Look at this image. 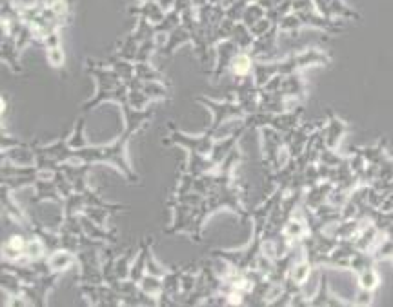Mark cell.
I'll return each instance as SVG.
<instances>
[{
	"label": "cell",
	"instance_id": "1",
	"mask_svg": "<svg viewBox=\"0 0 393 307\" xmlns=\"http://www.w3.org/2000/svg\"><path fill=\"white\" fill-rule=\"evenodd\" d=\"M360 282H363L364 289H372L377 286V275L372 271V269H366L363 275H360Z\"/></svg>",
	"mask_w": 393,
	"mask_h": 307
},
{
	"label": "cell",
	"instance_id": "2",
	"mask_svg": "<svg viewBox=\"0 0 393 307\" xmlns=\"http://www.w3.org/2000/svg\"><path fill=\"white\" fill-rule=\"evenodd\" d=\"M233 66H235L237 73H246V71H248V69H250V66H251L250 57H248V55H241V57H237L235 62H233Z\"/></svg>",
	"mask_w": 393,
	"mask_h": 307
}]
</instances>
